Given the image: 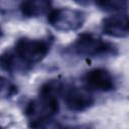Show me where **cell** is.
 Listing matches in <instances>:
<instances>
[{
  "instance_id": "6da1fadb",
  "label": "cell",
  "mask_w": 129,
  "mask_h": 129,
  "mask_svg": "<svg viewBox=\"0 0 129 129\" xmlns=\"http://www.w3.org/2000/svg\"><path fill=\"white\" fill-rule=\"evenodd\" d=\"M53 37H19L13 46L0 53V69L9 74H26L42 61L49 53Z\"/></svg>"
},
{
  "instance_id": "7a4b0ae2",
  "label": "cell",
  "mask_w": 129,
  "mask_h": 129,
  "mask_svg": "<svg viewBox=\"0 0 129 129\" xmlns=\"http://www.w3.org/2000/svg\"><path fill=\"white\" fill-rule=\"evenodd\" d=\"M64 85L59 80H49L39 89L37 97L31 99L24 114L30 129H46L59 111V97Z\"/></svg>"
},
{
  "instance_id": "3957f363",
  "label": "cell",
  "mask_w": 129,
  "mask_h": 129,
  "mask_svg": "<svg viewBox=\"0 0 129 129\" xmlns=\"http://www.w3.org/2000/svg\"><path fill=\"white\" fill-rule=\"evenodd\" d=\"M73 55L85 58H100L115 56L119 53L118 46L93 32L81 33L68 47Z\"/></svg>"
},
{
  "instance_id": "277c9868",
  "label": "cell",
  "mask_w": 129,
  "mask_h": 129,
  "mask_svg": "<svg viewBox=\"0 0 129 129\" xmlns=\"http://www.w3.org/2000/svg\"><path fill=\"white\" fill-rule=\"evenodd\" d=\"M87 15L84 11L70 7L51 9L47 14V21L55 30L69 32L77 31L86 22Z\"/></svg>"
},
{
  "instance_id": "5b68a950",
  "label": "cell",
  "mask_w": 129,
  "mask_h": 129,
  "mask_svg": "<svg viewBox=\"0 0 129 129\" xmlns=\"http://www.w3.org/2000/svg\"><path fill=\"white\" fill-rule=\"evenodd\" d=\"M82 80L89 92L108 93L116 89L114 76L105 68H94L87 71Z\"/></svg>"
},
{
  "instance_id": "8992f818",
  "label": "cell",
  "mask_w": 129,
  "mask_h": 129,
  "mask_svg": "<svg viewBox=\"0 0 129 129\" xmlns=\"http://www.w3.org/2000/svg\"><path fill=\"white\" fill-rule=\"evenodd\" d=\"M66 107L72 112H85L95 104V98L87 89L79 87H64L62 95Z\"/></svg>"
},
{
  "instance_id": "52a82bcc",
  "label": "cell",
  "mask_w": 129,
  "mask_h": 129,
  "mask_svg": "<svg viewBox=\"0 0 129 129\" xmlns=\"http://www.w3.org/2000/svg\"><path fill=\"white\" fill-rule=\"evenodd\" d=\"M101 30L104 34L111 37H127L129 34L128 15L126 13H120L104 18L101 23Z\"/></svg>"
},
{
  "instance_id": "ba28073f",
  "label": "cell",
  "mask_w": 129,
  "mask_h": 129,
  "mask_svg": "<svg viewBox=\"0 0 129 129\" xmlns=\"http://www.w3.org/2000/svg\"><path fill=\"white\" fill-rule=\"evenodd\" d=\"M18 9L23 17L34 18L48 14L51 10V2L47 0H29L18 3Z\"/></svg>"
},
{
  "instance_id": "9c48e42d",
  "label": "cell",
  "mask_w": 129,
  "mask_h": 129,
  "mask_svg": "<svg viewBox=\"0 0 129 129\" xmlns=\"http://www.w3.org/2000/svg\"><path fill=\"white\" fill-rule=\"evenodd\" d=\"M95 5L102 11L105 12H121L127 9V0H108V1H97Z\"/></svg>"
},
{
  "instance_id": "30bf717a",
  "label": "cell",
  "mask_w": 129,
  "mask_h": 129,
  "mask_svg": "<svg viewBox=\"0 0 129 129\" xmlns=\"http://www.w3.org/2000/svg\"><path fill=\"white\" fill-rule=\"evenodd\" d=\"M18 93V88L8 79L0 76V99H7L15 96Z\"/></svg>"
},
{
  "instance_id": "8fae6325",
  "label": "cell",
  "mask_w": 129,
  "mask_h": 129,
  "mask_svg": "<svg viewBox=\"0 0 129 129\" xmlns=\"http://www.w3.org/2000/svg\"><path fill=\"white\" fill-rule=\"evenodd\" d=\"M57 129H92L89 125H75V126H59Z\"/></svg>"
},
{
  "instance_id": "7c38bea8",
  "label": "cell",
  "mask_w": 129,
  "mask_h": 129,
  "mask_svg": "<svg viewBox=\"0 0 129 129\" xmlns=\"http://www.w3.org/2000/svg\"><path fill=\"white\" fill-rule=\"evenodd\" d=\"M3 34H4V32H3V30H2V28L0 27V38L3 36Z\"/></svg>"
},
{
  "instance_id": "4fadbf2b",
  "label": "cell",
  "mask_w": 129,
  "mask_h": 129,
  "mask_svg": "<svg viewBox=\"0 0 129 129\" xmlns=\"http://www.w3.org/2000/svg\"><path fill=\"white\" fill-rule=\"evenodd\" d=\"M0 129H4V127H3V126H2L1 124H0Z\"/></svg>"
}]
</instances>
